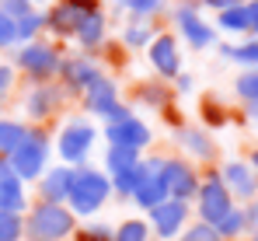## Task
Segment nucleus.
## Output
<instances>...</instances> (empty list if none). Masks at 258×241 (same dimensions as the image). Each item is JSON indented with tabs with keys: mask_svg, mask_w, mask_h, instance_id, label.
Listing matches in <instances>:
<instances>
[{
	"mask_svg": "<svg viewBox=\"0 0 258 241\" xmlns=\"http://www.w3.org/2000/svg\"><path fill=\"white\" fill-rule=\"evenodd\" d=\"M147 60L154 67V74L168 84L181 74V53H178V39L171 32H157V39L147 45Z\"/></svg>",
	"mask_w": 258,
	"mask_h": 241,
	"instance_id": "18",
	"label": "nucleus"
},
{
	"mask_svg": "<svg viewBox=\"0 0 258 241\" xmlns=\"http://www.w3.org/2000/svg\"><path fill=\"white\" fill-rule=\"evenodd\" d=\"M216 171H220V182L227 185L230 200L237 203V206L258 200V175H255V168H251L244 158H227Z\"/></svg>",
	"mask_w": 258,
	"mask_h": 241,
	"instance_id": "15",
	"label": "nucleus"
},
{
	"mask_svg": "<svg viewBox=\"0 0 258 241\" xmlns=\"http://www.w3.org/2000/svg\"><path fill=\"white\" fill-rule=\"evenodd\" d=\"M150 224H147V217H126L122 224H115V234L112 241H150Z\"/></svg>",
	"mask_w": 258,
	"mask_h": 241,
	"instance_id": "29",
	"label": "nucleus"
},
{
	"mask_svg": "<svg viewBox=\"0 0 258 241\" xmlns=\"http://www.w3.org/2000/svg\"><path fill=\"white\" fill-rule=\"evenodd\" d=\"M213 227H216V234H220L223 241H241L244 234H248V224H244V210H241V206H234V210H230V213H227V217H223L220 224H213Z\"/></svg>",
	"mask_w": 258,
	"mask_h": 241,
	"instance_id": "30",
	"label": "nucleus"
},
{
	"mask_svg": "<svg viewBox=\"0 0 258 241\" xmlns=\"http://www.w3.org/2000/svg\"><path fill=\"white\" fill-rule=\"evenodd\" d=\"M70 182H74V168H70V164H49V168L42 171V178L35 182V200L67 206Z\"/></svg>",
	"mask_w": 258,
	"mask_h": 241,
	"instance_id": "19",
	"label": "nucleus"
},
{
	"mask_svg": "<svg viewBox=\"0 0 258 241\" xmlns=\"http://www.w3.org/2000/svg\"><path fill=\"white\" fill-rule=\"evenodd\" d=\"M49 158H52V129L49 126H28L25 140L7 158V164H11L14 178H21L25 185H35L42 178V171L49 168Z\"/></svg>",
	"mask_w": 258,
	"mask_h": 241,
	"instance_id": "2",
	"label": "nucleus"
},
{
	"mask_svg": "<svg viewBox=\"0 0 258 241\" xmlns=\"http://www.w3.org/2000/svg\"><path fill=\"white\" fill-rule=\"evenodd\" d=\"M25 133H28V122L0 116V158H11L18 151V143L25 140Z\"/></svg>",
	"mask_w": 258,
	"mask_h": 241,
	"instance_id": "27",
	"label": "nucleus"
},
{
	"mask_svg": "<svg viewBox=\"0 0 258 241\" xmlns=\"http://www.w3.org/2000/svg\"><path fill=\"white\" fill-rule=\"evenodd\" d=\"M150 241H154V238H150Z\"/></svg>",
	"mask_w": 258,
	"mask_h": 241,
	"instance_id": "49",
	"label": "nucleus"
},
{
	"mask_svg": "<svg viewBox=\"0 0 258 241\" xmlns=\"http://www.w3.org/2000/svg\"><path fill=\"white\" fill-rule=\"evenodd\" d=\"M98 136H101L98 126L87 119V116H70V119L59 126V133H52V151L59 154V164L81 168V164H87Z\"/></svg>",
	"mask_w": 258,
	"mask_h": 241,
	"instance_id": "4",
	"label": "nucleus"
},
{
	"mask_svg": "<svg viewBox=\"0 0 258 241\" xmlns=\"http://www.w3.org/2000/svg\"><path fill=\"white\" fill-rule=\"evenodd\" d=\"M244 7H248V21H251V32L248 35L258 39V0H244Z\"/></svg>",
	"mask_w": 258,
	"mask_h": 241,
	"instance_id": "43",
	"label": "nucleus"
},
{
	"mask_svg": "<svg viewBox=\"0 0 258 241\" xmlns=\"http://www.w3.org/2000/svg\"><path fill=\"white\" fill-rule=\"evenodd\" d=\"M101 136H105L108 147H122V151H136V154H147L150 143H154V129L140 116H129L122 122H105Z\"/></svg>",
	"mask_w": 258,
	"mask_h": 241,
	"instance_id": "14",
	"label": "nucleus"
},
{
	"mask_svg": "<svg viewBox=\"0 0 258 241\" xmlns=\"http://www.w3.org/2000/svg\"><path fill=\"white\" fill-rule=\"evenodd\" d=\"M154 39H157V28L147 18H133L126 28H122V45L126 49H147Z\"/></svg>",
	"mask_w": 258,
	"mask_h": 241,
	"instance_id": "24",
	"label": "nucleus"
},
{
	"mask_svg": "<svg viewBox=\"0 0 258 241\" xmlns=\"http://www.w3.org/2000/svg\"><path fill=\"white\" fill-rule=\"evenodd\" d=\"M147 224H150L154 241H178V234L192 224V203L164 200L161 206H154L147 213Z\"/></svg>",
	"mask_w": 258,
	"mask_h": 241,
	"instance_id": "11",
	"label": "nucleus"
},
{
	"mask_svg": "<svg viewBox=\"0 0 258 241\" xmlns=\"http://www.w3.org/2000/svg\"><path fill=\"white\" fill-rule=\"evenodd\" d=\"M105 32H108V21H105V14H101V7L98 11H91L84 21L77 25V32H74V39L81 42V49H84L87 56H94L101 45H105Z\"/></svg>",
	"mask_w": 258,
	"mask_h": 241,
	"instance_id": "21",
	"label": "nucleus"
},
{
	"mask_svg": "<svg viewBox=\"0 0 258 241\" xmlns=\"http://www.w3.org/2000/svg\"><path fill=\"white\" fill-rule=\"evenodd\" d=\"M241 210H244V224H248V234H255V231H258V200L244 203Z\"/></svg>",
	"mask_w": 258,
	"mask_h": 241,
	"instance_id": "41",
	"label": "nucleus"
},
{
	"mask_svg": "<svg viewBox=\"0 0 258 241\" xmlns=\"http://www.w3.org/2000/svg\"><path fill=\"white\" fill-rule=\"evenodd\" d=\"M174 143H178V158H185V161H192V164H213L216 158H220V147H216V140H213V133L210 129H203V126H178L174 129Z\"/></svg>",
	"mask_w": 258,
	"mask_h": 241,
	"instance_id": "17",
	"label": "nucleus"
},
{
	"mask_svg": "<svg viewBox=\"0 0 258 241\" xmlns=\"http://www.w3.org/2000/svg\"><path fill=\"white\" fill-rule=\"evenodd\" d=\"M244 161H248V164L255 168V175H258V143H255V147H251V151H248V158H244Z\"/></svg>",
	"mask_w": 258,
	"mask_h": 241,
	"instance_id": "44",
	"label": "nucleus"
},
{
	"mask_svg": "<svg viewBox=\"0 0 258 241\" xmlns=\"http://www.w3.org/2000/svg\"><path fill=\"white\" fill-rule=\"evenodd\" d=\"M178 241H223V238L216 234L213 224H203V220H196V217H192V224L178 234Z\"/></svg>",
	"mask_w": 258,
	"mask_h": 241,
	"instance_id": "35",
	"label": "nucleus"
},
{
	"mask_svg": "<svg viewBox=\"0 0 258 241\" xmlns=\"http://www.w3.org/2000/svg\"><path fill=\"white\" fill-rule=\"evenodd\" d=\"M203 7H210V11H230V7H237V4H244V0H199Z\"/></svg>",
	"mask_w": 258,
	"mask_h": 241,
	"instance_id": "42",
	"label": "nucleus"
},
{
	"mask_svg": "<svg viewBox=\"0 0 258 241\" xmlns=\"http://www.w3.org/2000/svg\"><path fill=\"white\" fill-rule=\"evenodd\" d=\"M59 60H63L59 45L35 39V42H25V45L14 53V70H21L32 84H45V80H56Z\"/></svg>",
	"mask_w": 258,
	"mask_h": 241,
	"instance_id": "6",
	"label": "nucleus"
},
{
	"mask_svg": "<svg viewBox=\"0 0 258 241\" xmlns=\"http://www.w3.org/2000/svg\"><path fill=\"white\" fill-rule=\"evenodd\" d=\"M199 11H203L199 0H181L171 11V18H174V25H178V32H181V39L188 42L192 49H210V45H216V28Z\"/></svg>",
	"mask_w": 258,
	"mask_h": 241,
	"instance_id": "10",
	"label": "nucleus"
},
{
	"mask_svg": "<svg viewBox=\"0 0 258 241\" xmlns=\"http://www.w3.org/2000/svg\"><path fill=\"white\" fill-rule=\"evenodd\" d=\"M112 200V182L101 168L94 164H81L74 168V182H70V196H67V210L77 220H91L105 210V203Z\"/></svg>",
	"mask_w": 258,
	"mask_h": 241,
	"instance_id": "1",
	"label": "nucleus"
},
{
	"mask_svg": "<svg viewBox=\"0 0 258 241\" xmlns=\"http://www.w3.org/2000/svg\"><path fill=\"white\" fill-rule=\"evenodd\" d=\"M112 234H115V227L105 220H81L70 241H112Z\"/></svg>",
	"mask_w": 258,
	"mask_h": 241,
	"instance_id": "31",
	"label": "nucleus"
},
{
	"mask_svg": "<svg viewBox=\"0 0 258 241\" xmlns=\"http://www.w3.org/2000/svg\"><path fill=\"white\" fill-rule=\"evenodd\" d=\"M199 178L203 171L185 158H164V168H161V182L168 189V200H181L192 203L196 192H199Z\"/></svg>",
	"mask_w": 258,
	"mask_h": 241,
	"instance_id": "13",
	"label": "nucleus"
},
{
	"mask_svg": "<svg viewBox=\"0 0 258 241\" xmlns=\"http://www.w3.org/2000/svg\"><path fill=\"white\" fill-rule=\"evenodd\" d=\"M164 158H168V154H143V158H140V178H136V189H133L129 203H136L143 213H150L154 206H161V203L168 200V189H164V182H161Z\"/></svg>",
	"mask_w": 258,
	"mask_h": 241,
	"instance_id": "9",
	"label": "nucleus"
},
{
	"mask_svg": "<svg viewBox=\"0 0 258 241\" xmlns=\"http://www.w3.org/2000/svg\"><path fill=\"white\" fill-rule=\"evenodd\" d=\"M220 32H227V35H248L251 32V21H248V7L244 4H237V7H230V11H220L216 14V25Z\"/></svg>",
	"mask_w": 258,
	"mask_h": 241,
	"instance_id": "28",
	"label": "nucleus"
},
{
	"mask_svg": "<svg viewBox=\"0 0 258 241\" xmlns=\"http://www.w3.org/2000/svg\"><path fill=\"white\" fill-rule=\"evenodd\" d=\"M0 241H25V213H0Z\"/></svg>",
	"mask_w": 258,
	"mask_h": 241,
	"instance_id": "34",
	"label": "nucleus"
},
{
	"mask_svg": "<svg viewBox=\"0 0 258 241\" xmlns=\"http://www.w3.org/2000/svg\"><path fill=\"white\" fill-rule=\"evenodd\" d=\"M164 4L168 0H129V11H133V18H154L157 11H164Z\"/></svg>",
	"mask_w": 258,
	"mask_h": 241,
	"instance_id": "36",
	"label": "nucleus"
},
{
	"mask_svg": "<svg viewBox=\"0 0 258 241\" xmlns=\"http://www.w3.org/2000/svg\"><path fill=\"white\" fill-rule=\"evenodd\" d=\"M241 241H258V231H255V234H244Z\"/></svg>",
	"mask_w": 258,
	"mask_h": 241,
	"instance_id": "46",
	"label": "nucleus"
},
{
	"mask_svg": "<svg viewBox=\"0 0 258 241\" xmlns=\"http://www.w3.org/2000/svg\"><path fill=\"white\" fill-rule=\"evenodd\" d=\"M67 109V91L56 84V80H45V84H32L21 98V112L28 126H49L52 119H59V112Z\"/></svg>",
	"mask_w": 258,
	"mask_h": 241,
	"instance_id": "8",
	"label": "nucleus"
},
{
	"mask_svg": "<svg viewBox=\"0 0 258 241\" xmlns=\"http://www.w3.org/2000/svg\"><path fill=\"white\" fill-rule=\"evenodd\" d=\"M91 11H98V0H56L45 11V28L56 39H74L77 25L84 21Z\"/></svg>",
	"mask_w": 258,
	"mask_h": 241,
	"instance_id": "16",
	"label": "nucleus"
},
{
	"mask_svg": "<svg viewBox=\"0 0 258 241\" xmlns=\"http://www.w3.org/2000/svg\"><path fill=\"white\" fill-rule=\"evenodd\" d=\"M105 70H101V63L94 60V56H87V53H77V56H63L59 60V74H56V84L67 91V98L70 94H84L87 87L94 84V80L101 77Z\"/></svg>",
	"mask_w": 258,
	"mask_h": 241,
	"instance_id": "12",
	"label": "nucleus"
},
{
	"mask_svg": "<svg viewBox=\"0 0 258 241\" xmlns=\"http://www.w3.org/2000/svg\"><path fill=\"white\" fill-rule=\"evenodd\" d=\"M140 158L143 154H136V151H122V147H108L105 151V175H108V182L112 178H119V175H126V171H133L136 164H140Z\"/></svg>",
	"mask_w": 258,
	"mask_h": 241,
	"instance_id": "25",
	"label": "nucleus"
},
{
	"mask_svg": "<svg viewBox=\"0 0 258 241\" xmlns=\"http://www.w3.org/2000/svg\"><path fill=\"white\" fill-rule=\"evenodd\" d=\"M112 4H119V7H129V0H112Z\"/></svg>",
	"mask_w": 258,
	"mask_h": 241,
	"instance_id": "48",
	"label": "nucleus"
},
{
	"mask_svg": "<svg viewBox=\"0 0 258 241\" xmlns=\"http://www.w3.org/2000/svg\"><path fill=\"white\" fill-rule=\"evenodd\" d=\"M199 119H203V129H220L230 122V109L216 94H203L199 98Z\"/></svg>",
	"mask_w": 258,
	"mask_h": 241,
	"instance_id": "26",
	"label": "nucleus"
},
{
	"mask_svg": "<svg viewBox=\"0 0 258 241\" xmlns=\"http://www.w3.org/2000/svg\"><path fill=\"white\" fill-rule=\"evenodd\" d=\"M28 4H32V7H35V11H39V4H45V0H28Z\"/></svg>",
	"mask_w": 258,
	"mask_h": 241,
	"instance_id": "47",
	"label": "nucleus"
},
{
	"mask_svg": "<svg viewBox=\"0 0 258 241\" xmlns=\"http://www.w3.org/2000/svg\"><path fill=\"white\" fill-rule=\"evenodd\" d=\"M81 105H84L87 116H94V119H101V122H122V119L133 116V105L122 102L119 84L108 77V74H101V77L81 94Z\"/></svg>",
	"mask_w": 258,
	"mask_h": 241,
	"instance_id": "5",
	"label": "nucleus"
},
{
	"mask_svg": "<svg viewBox=\"0 0 258 241\" xmlns=\"http://www.w3.org/2000/svg\"><path fill=\"white\" fill-rule=\"evenodd\" d=\"M14 28H18V42H21V45H25V42H35V35L45 28V11H28L25 18L14 21Z\"/></svg>",
	"mask_w": 258,
	"mask_h": 241,
	"instance_id": "32",
	"label": "nucleus"
},
{
	"mask_svg": "<svg viewBox=\"0 0 258 241\" xmlns=\"http://www.w3.org/2000/svg\"><path fill=\"white\" fill-rule=\"evenodd\" d=\"M171 91L174 94H192V91H196V77H192L188 70H181V74L171 80Z\"/></svg>",
	"mask_w": 258,
	"mask_h": 241,
	"instance_id": "40",
	"label": "nucleus"
},
{
	"mask_svg": "<svg viewBox=\"0 0 258 241\" xmlns=\"http://www.w3.org/2000/svg\"><path fill=\"white\" fill-rule=\"evenodd\" d=\"M133 102L136 105H143V109H150V112H168V109H174V91L168 80H140L136 87H133Z\"/></svg>",
	"mask_w": 258,
	"mask_h": 241,
	"instance_id": "20",
	"label": "nucleus"
},
{
	"mask_svg": "<svg viewBox=\"0 0 258 241\" xmlns=\"http://www.w3.org/2000/svg\"><path fill=\"white\" fill-rule=\"evenodd\" d=\"M77 217L56 203H28L25 210V241H70L77 231Z\"/></svg>",
	"mask_w": 258,
	"mask_h": 241,
	"instance_id": "3",
	"label": "nucleus"
},
{
	"mask_svg": "<svg viewBox=\"0 0 258 241\" xmlns=\"http://www.w3.org/2000/svg\"><path fill=\"white\" fill-rule=\"evenodd\" d=\"M28 185L14 175L0 178V213H25L28 210Z\"/></svg>",
	"mask_w": 258,
	"mask_h": 241,
	"instance_id": "22",
	"label": "nucleus"
},
{
	"mask_svg": "<svg viewBox=\"0 0 258 241\" xmlns=\"http://www.w3.org/2000/svg\"><path fill=\"white\" fill-rule=\"evenodd\" d=\"M18 42V28H14V18L0 14V49H11Z\"/></svg>",
	"mask_w": 258,
	"mask_h": 241,
	"instance_id": "39",
	"label": "nucleus"
},
{
	"mask_svg": "<svg viewBox=\"0 0 258 241\" xmlns=\"http://www.w3.org/2000/svg\"><path fill=\"white\" fill-rule=\"evenodd\" d=\"M11 175V164H7V158H0V178H7Z\"/></svg>",
	"mask_w": 258,
	"mask_h": 241,
	"instance_id": "45",
	"label": "nucleus"
},
{
	"mask_svg": "<svg viewBox=\"0 0 258 241\" xmlns=\"http://www.w3.org/2000/svg\"><path fill=\"white\" fill-rule=\"evenodd\" d=\"M234 94L244 105H258V70H241V77L234 80Z\"/></svg>",
	"mask_w": 258,
	"mask_h": 241,
	"instance_id": "33",
	"label": "nucleus"
},
{
	"mask_svg": "<svg viewBox=\"0 0 258 241\" xmlns=\"http://www.w3.org/2000/svg\"><path fill=\"white\" fill-rule=\"evenodd\" d=\"M28 11H35V7H32L28 0H0V14L14 18V21H18V18H25Z\"/></svg>",
	"mask_w": 258,
	"mask_h": 241,
	"instance_id": "38",
	"label": "nucleus"
},
{
	"mask_svg": "<svg viewBox=\"0 0 258 241\" xmlns=\"http://www.w3.org/2000/svg\"><path fill=\"white\" fill-rule=\"evenodd\" d=\"M234 206H237V203L230 200L227 185L220 182V171H216V168H206L203 178H199V192H196V200H192L196 220H203V224H220Z\"/></svg>",
	"mask_w": 258,
	"mask_h": 241,
	"instance_id": "7",
	"label": "nucleus"
},
{
	"mask_svg": "<svg viewBox=\"0 0 258 241\" xmlns=\"http://www.w3.org/2000/svg\"><path fill=\"white\" fill-rule=\"evenodd\" d=\"M14 84H18L14 67H11V63H0V109L7 105V98H11V91H14Z\"/></svg>",
	"mask_w": 258,
	"mask_h": 241,
	"instance_id": "37",
	"label": "nucleus"
},
{
	"mask_svg": "<svg viewBox=\"0 0 258 241\" xmlns=\"http://www.w3.org/2000/svg\"><path fill=\"white\" fill-rule=\"evenodd\" d=\"M220 56L237 63V67H244V70H258V39L255 35H244L241 42H223Z\"/></svg>",
	"mask_w": 258,
	"mask_h": 241,
	"instance_id": "23",
	"label": "nucleus"
}]
</instances>
